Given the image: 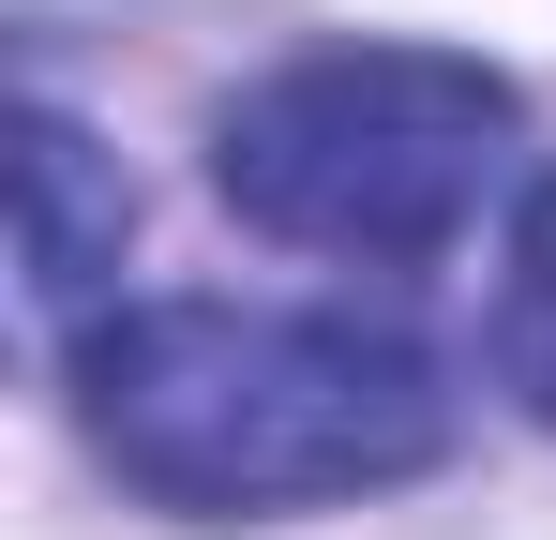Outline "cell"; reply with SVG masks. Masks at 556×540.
Instances as JSON below:
<instances>
[{
    "label": "cell",
    "mask_w": 556,
    "mask_h": 540,
    "mask_svg": "<svg viewBox=\"0 0 556 540\" xmlns=\"http://www.w3.org/2000/svg\"><path fill=\"white\" fill-rule=\"evenodd\" d=\"M91 450L166 511H316L437 465L452 390L391 316H286V300H136L76 346Z\"/></svg>",
    "instance_id": "1"
},
{
    "label": "cell",
    "mask_w": 556,
    "mask_h": 540,
    "mask_svg": "<svg viewBox=\"0 0 556 540\" xmlns=\"http://www.w3.org/2000/svg\"><path fill=\"white\" fill-rule=\"evenodd\" d=\"M511 76L452 46H331L211 120V180L301 256H437L511 166Z\"/></svg>",
    "instance_id": "2"
},
{
    "label": "cell",
    "mask_w": 556,
    "mask_h": 540,
    "mask_svg": "<svg viewBox=\"0 0 556 540\" xmlns=\"http://www.w3.org/2000/svg\"><path fill=\"white\" fill-rule=\"evenodd\" d=\"M15 195H30V241H15V256H30V316L61 331L76 300H105V285H121L136 195H121V166H105L61 105H30V136H15Z\"/></svg>",
    "instance_id": "3"
},
{
    "label": "cell",
    "mask_w": 556,
    "mask_h": 540,
    "mask_svg": "<svg viewBox=\"0 0 556 540\" xmlns=\"http://www.w3.org/2000/svg\"><path fill=\"white\" fill-rule=\"evenodd\" d=\"M496 375H511V390L556 421V180L527 195V226H511V285H496Z\"/></svg>",
    "instance_id": "4"
}]
</instances>
